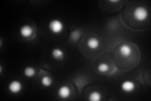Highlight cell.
Returning a JSON list of instances; mask_svg holds the SVG:
<instances>
[{"instance_id": "1", "label": "cell", "mask_w": 151, "mask_h": 101, "mask_svg": "<svg viewBox=\"0 0 151 101\" xmlns=\"http://www.w3.org/2000/svg\"><path fill=\"white\" fill-rule=\"evenodd\" d=\"M134 17L137 21L142 22L147 19L149 16L147 9L144 7H137L134 10Z\"/></svg>"}, {"instance_id": "2", "label": "cell", "mask_w": 151, "mask_h": 101, "mask_svg": "<svg viewBox=\"0 0 151 101\" xmlns=\"http://www.w3.org/2000/svg\"><path fill=\"white\" fill-rule=\"evenodd\" d=\"M49 28L51 32L55 33V34H58L63 32L64 29V24L58 19H54L49 22Z\"/></svg>"}, {"instance_id": "3", "label": "cell", "mask_w": 151, "mask_h": 101, "mask_svg": "<svg viewBox=\"0 0 151 101\" xmlns=\"http://www.w3.org/2000/svg\"><path fill=\"white\" fill-rule=\"evenodd\" d=\"M22 84L20 81L13 80L8 85L9 91L12 94H18L22 90Z\"/></svg>"}, {"instance_id": "4", "label": "cell", "mask_w": 151, "mask_h": 101, "mask_svg": "<svg viewBox=\"0 0 151 101\" xmlns=\"http://www.w3.org/2000/svg\"><path fill=\"white\" fill-rule=\"evenodd\" d=\"M121 89L124 92L130 93L135 89V84L131 80H125L121 85Z\"/></svg>"}, {"instance_id": "5", "label": "cell", "mask_w": 151, "mask_h": 101, "mask_svg": "<svg viewBox=\"0 0 151 101\" xmlns=\"http://www.w3.org/2000/svg\"><path fill=\"white\" fill-rule=\"evenodd\" d=\"M70 89L68 85H63L59 89L58 91V95L59 97L63 99H68L70 95Z\"/></svg>"}, {"instance_id": "6", "label": "cell", "mask_w": 151, "mask_h": 101, "mask_svg": "<svg viewBox=\"0 0 151 101\" xmlns=\"http://www.w3.org/2000/svg\"><path fill=\"white\" fill-rule=\"evenodd\" d=\"M20 33L23 37L28 38L33 33V28L29 25H24L20 28Z\"/></svg>"}, {"instance_id": "7", "label": "cell", "mask_w": 151, "mask_h": 101, "mask_svg": "<svg viewBox=\"0 0 151 101\" xmlns=\"http://www.w3.org/2000/svg\"><path fill=\"white\" fill-rule=\"evenodd\" d=\"M100 41H99L97 38L94 37L89 38L87 41V46L89 49L92 50L97 49V48L100 46Z\"/></svg>"}, {"instance_id": "8", "label": "cell", "mask_w": 151, "mask_h": 101, "mask_svg": "<svg viewBox=\"0 0 151 101\" xmlns=\"http://www.w3.org/2000/svg\"><path fill=\"white\" fill-rule=\"evenodd\" d=\"M52 56L55 60H62L64 57V51L59 49V48H54L52 51Z\"/></svg>"}, {"instance_id": "9", "label": "cell", "mask_w": 151, "mask_h": 101, "mask_svg": "<svg viewBox=\"0 0 151 101\" xmlns=\"http://www.w3.org/2000/svg\"><path fill=\"white\" fill-rule=\"evenodd\" d=\"M120 52L123 57H129L132 53V49L128 44H124L120 48Z\"/></svg>"}, {"instance_id": "10", "label": "cell", "mask_w": 151, "mask_h": 101, "mask_svg": "<svg viewBox=\"0 0 151 101\" xmlns=\"http://www.w3.org/2000/svg\"><path fill=\"white\" fill-rule=\"evenodd\" d=\"M23 73L26 77L28 78H32L36 73L35 69L32 66H27V68L24 69V71H23Z\"/></svg>"}, {"instance_id": "11", "label": "cell", "mask_w": 151, "mask_h": 101, "mask_svg": "<svg viewBox=\"0 0 151 101\" xmlns=\"http://www.w3.org/2000/svg\"><path fill=\"white\" fill-rule=\"evenodd\" d=\"M101 94L98 91H93L89 95V100L91 101H100L101 99Z\"/></svg>"}, {"instance_id": "12", "label": "cell", "mask_w": 151, "mask_h": 101, "mask_svg": "<svg viewBox=\"0 0 151 101\" xmlns=\"http://www.w3.org/2000/svg\"><path fill=\"white\" fill-rule=\"evenodd\" d=\"M52 79L49 76H44L41 79V84L45 87H49L52 84Z\"/></svg>"}, {"instance_id": "13", "label": "cell", "mask_w": 151, "mask_h": 101, "mask_svg": "<svg viewBox=\"0 0 151 101\" xmlns=\"http://www.w3.org/2000/svg\"><path fill=\"white\" fill-rule=\"evenodd\" d=\"M109 68V65L106 63V62H101V63L98 66V70L101 72V73H105V72L108 71Z\"/></svg>"}, {"instance_id": "14", "label": "cell", "mask_w": 151, "mask_h": 101, "mask_svg": "<svg viewBox=\"0 0 151 101\" xmlns=\"http://www.w3.org/2000/svg\"><path fill=\"white\" fill-rule=\"evenodd\" d=\"M81 36V33H80V32L78 30L74 31L71 33V38L74 41H76L79 39V37Z\"/></svg>"}, {"instance_id": "15", "label": "cell", "mask_w": 151, "mask_h": 101, "mask_svg": "<svg viewBox=\"0 0 151 101\" xmlns=\"http://www.w3.org/2000/svg\"><path fill=\"white\" fill-rule=\"evenodd\" d=\"M111 2H113V3H116V2H119V1H110Z\"/></svg>"}]
</instances>
